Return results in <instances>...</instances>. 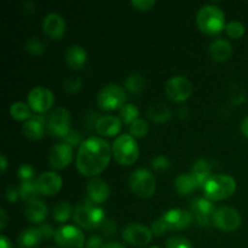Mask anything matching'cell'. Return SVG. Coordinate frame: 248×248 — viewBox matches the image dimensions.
I'll list each match as a JSON object with an SVG mask.
<instances>
[{"label":"cell","instance_id":"13","mask_svg":"<svg viewBox=\"0 0 248 248\" xmlns=\"http://www.w3.org/2000/svg\"><path fill=\"white\" fill-rule=\"evenodd\" d=\"M123 239L131 246L143 247L147 246L153 239V232L150 228L140 223H130L123 229Z\"/></svg>","mask_w":248,"mask_h":248},{"label":"cell","instance_id":"11","mask_svg":"<svg viewBox=\"0 0 248 248\" xmlns=\"http://www.w3.org/2000/svg\"><path fill=\"white\" fill-rule=\"evenodd\" d=\"M241 215L239 211L230 206H223L217 208L213 216V224L219 230L225 232H235L241 225Z\"/></svg>","mask_w":248,"mask_h":248},{"label":"cell","instance_id":"47","mask_svg":"<svg viewBox=\"0 0 248 248\" xmlns=\"http://www.w3.org/2000/svg\"><path fill=\"white\" fill-rule=\"evenodd\" d=\"M0 218H1V219H0V229L4 230L5 227H6V224H7V219H9V218H7L6 212H5L4 210L0 211Z\"/></svg>","mask_w":248,"mask_h":248},{"label":"cell","instance_id":"43","mask_svg":"<svg viewBox=\"0 0 248 248\" xmlns=\"http://www.w3.org/2000/svg\"><path fill=\"white\" fill-rule=\"evenodd\" d=\"M131 5L133 9L138 10V11H148L154 6L155 1L154 0H132Z\"/></svg>","mask_w":248,"mask_h":248},{"label":"cell","instance_id":"32","mask_svg":"<svg viewBox=\"0 0 248 248\" xmlns=\"http://www.w3.org/2000/svg\"><path fill=\"white\" fill-rule=\"evenodd\" d=\"M138 115H140V110H138V108L135 104H125V106L120 109L119 119L123 121V124L131 125V124L135 123V121L137 120Z\"/></svg>","mask_w":248,"mask_h":248},{"label":"cell","instance_id":"52","mask_svg":"<svg viewBox=\"0 0 248 248\" xmlns=\"http://www.w3.org/2000/svg\"><path fill=\"white\" fill-rule=\"evenodd\" d=\"M148 248H160V247H157V246H152V247H148Z\"/></svg>","mask_w":248,"mask_h":248},{"label":"cell","instance_id":"26","mask_svg":"<svg viewBox=\"0 0 248 248\" xmlns=\"http://www.w3.org/2000/svg\"><path fill=\"white\" fill-rule=\"evenodd\" d=\"M174 186L181 196L190 195L193 191L198 190L199 184L196 182L195 177L191 173H181L176 177Z\"/></svg>","mask_w":248,"mask_h":248},{"label":"cell","instance_id":"41","mask_svg":"<svg viewBox=\"0 0 248 248\" xmlns=\"http://www.w3.org/2000/svg\"><path fill=\"white\" fill-rule=\"evenodd\" d=\"M64 143H67V144H69L70 147H80L81 145V143L84 142L82 140V136L81 133L78 132L77 130H70L69 133H68L67 136H65L64 138Z\"/></svg>","mask_w":248,"mask_h":248},{"label":"cell","instance_id":"8","mask_svg":"<svg viewBox=\"0 0 248 248\" xmlns=\"http://www.w3.org/2000/svg\"><path fill=\"white\" fill-rule=\"evenodd\" d=\"M56 245L60 248H85V235L74 225H63L58 228L53 236Z\"/></svg>","mask_w":248,"mask_h":248},{"label":"cell","instance_id":"24","mask_svg":"<svg viewBox=\"0 0 248 248\" xmlns=\"http://www.w3.org/2000/svg\"><path fill=\"white\" fill-rule=\"evenodd\" d=\"M65 63L72 69H81L87 61V53L80 45H72L65 51Z\"/></svg>","mask_w":248,"mask_h":248},{"label":"cell","instance_id":"35","mask_svg":"<svg viewBox=\"0 0 248 248\" xmlns=\"http://www.w3.org/2000/svg\"><path fill=\"white\" fill-rule=\"evenodd\" d=\"M24 48L28 53L33 56H40L45 52L46 50V46L44 44V41H41L40 39L38 38H31L28 39L26 41V45H24Z\"/></svg>","mask_w":248,"mask_h":248},{"label":"cell","instance_id":"6","mask_svg":"<svg viewBox=\"0 0 248 248\" xmlns=\"http://www.w3.org/2000/svg\"><path fill=\"white\" fill-rule=\"evenodd\" d=\"M128 186L136 196L142 199H149L155 194L156 181L149 170L137 169L131 173L128 178Z\"/></svg>","mask_w":248,"mask_h":248},{"label":"cell","instance_id":"38","mask_svg":"<svg viewBox=\"0 0 248 248\" xmlns=\"http://www.w3.org/2000/svg\"><path fill=\"white\" fill-rule=\"evenodd\" d=\"M82 87V81L80 78L78 77H70L68 78L67 80L63 84V89H64L65 92L68 93H77L81 90Z\"/></svg>","mask_w":248,"mask_h":248},{"label":"cell","instance_id":"10","mask_svg":"<svg viewBox=\"0 0 248 248\" xmlns=\"http://www.w3.org/2000/svg\"><path fill=\"white\" fill-rule=\"evenodd\" d=\"M72 115L68 109L58 107L48 116L47 130L55 138H64L70 131Z\"/></svg>","mask_w":248,"mask_h":248},{"label":"cell","instance_id":"18","mask_svg":"<svg viewBox=\"0 0 248 248\" xmlns=\"http://www.w3.org/2000/svg\"><path fill=\"white\" fill-rule=\"evenodd\" d=\"M43 31L52 40H60L65 31V21L57 12H51L44 17Z\"/></svg>","mask_w":248,"mask_h":248},{"label":"cell","instance_id":"2","mask_svg":"<svg viewBox=\"0 0 248 248\" xmlns=\"http://www.w3.org/2000/svg\"><path fill=\"white\" fill-rule=\"evenodd\" d=\"M106 218L103 208L91 202L89 199L75 206L73 211V220L78 227L82 229L94 230L97 228H101Z\"/></svg>","mask_w":248,"mask_h":248},{"label":"cell","instance_id":"40","mask_svg":"<svg viewBox=\"0 0 248 248\" xmlns=\"http://www.w3.org/2000/svg\"><path fill=\"white\" fill-rule=\"evenodd\" d=\"M152 167L156 171H167L170 169V160L165 155H157L152 160Z\"/></svg>","mask_w":248,"mask_h":248},{"label":"cell","instance_id":"33","mask_svg":"<svg viewBox=\"0 0 248 248\" xmlns=\"http://www.w3.org/2000/svg\"><path fill=\"white\" fill-rule=\"evenodd\" d=\"M73 215L72 206L65 201L57 203L53 208V219L57 223H65Z\"/></svg>","mask_w":248,"mask_h":248},{"label":"cell","instance_id":"12","mask_svg":"<svg viewBox=\"0 0 248 248\" xmlns=\"http://www.w3.org/2000/svg\"><path fill=\"white\" fill-rule=\"evenodd\" d=\"M216 207L212 201L206 198H196L191 201L189 212L193 216V219L200 227H208L213 222V216L216 213Z\"/></svg>","mask_w":248,"mask_h":248},{"label":"cell","instance_id":"37","mask_svg":"<svg viewBox=\"0 0 248 248\" xmlns=\"http://www.w3.org/2000/svg\"><path fill=\"white\" fill-rule=\"evenodd\" d=\"M165 248H193V244L184 236H173L167 240Z\"/></svg>","mask_w":248,"mask_h":248},{"label":"cell","instance_id":"28","mask_svg":"<svg viewBox=\"0 0 248 248\" xmlns=\"http://www.w3.org/2000/svg\"><path fill=\"white\" fill-rule=\"evenodd\" d=\"M148 116H149L150 120L156 124L166 123L171 119L172 109L165 103L153 104L148 110Z\"/></svg>","mask_w":248,"mask_h":248},{"label":"cell","instance_id":"25","mask_svg":"<svg viewBox=\"0 0 248 248\" xmlns=\"http://www.w3.org/2000/svg\"><path fill=\"white\" fill-rule=\"evenodd\" d=\"M43 241L40 232L38 228H27L19 232L17 237V244L19 248H35Z\"/></svg>","mask_w":248,"mask_h":248},{"label":"cell","instance_id":"46","mask_svg":"<svg viewBox=\"0 0 248 248\" xmlns=\"http://www.w3.org/2000/svg\"><path fill=\"white\" fill-rule=\"evenodd\" d=\"M103 240L98 235H93V236L90 237L87 240V242L85 244V248H103Z\"/></svg>","mask_w":248,"mask_h":248},{"label":"cell","instance_id":"15","mask_svg":"<svg viewBox=\"0 0 248 248\" xmlns=\"http://www.w3.org/2000/svg\"><path fill=\"white\" fill-rule=\"evenodd\" d=\"M28 106L31 110L38 114H44L53 106L55 103V97L53 93L48 89L43 86L34 87L28 93Z\"/></svg>","mask_w":248,"mask_h":248},{"label":"cell","instance_id":"16","mask_svg":"<svg viewBox=\"0 0 248 248\" xmlns=\"http://www.w3.org/2000/svg\"><path fill=\"white\" fill-rule=\"evenodd\" d=\"M73 147H70L67 143H57V144L52 145L48 152V164L53 170H64L65 167L69 166V164L73 160Z\"/></svg>","mask_w":248,"mask_h":248},{"label":"cell","instance_id":"14","mask_svg":"<svg viewBox=\"0 0 248 248\" xmlns=\"http://www.w3.org/2000/svg\"><path fill=\"white\" fill-rule=\"evenodd\" d=\"M160 220L164 224L166 232H172V230H183L186 229L193 223V216L188 211L181 210V208H173L160 217Z\"/></svg>","mask_w":248,"mask_h":248},{"label":"cell","instance_id":"29","mask_svg":"<svg viewBox=\"0 0 248 248\" xmlns=\"http://www.w3.org/2000/svg\"><path fill=\"white\" fill-rule=\"evenodd\" d=\"M19 196L23 201H26L27 203L33 202V201L38 200V196L41 195L40 190H39V186L36 181H27L22 182V184L19 186Z\"/></svg>","mask_w":248,"mask_h":248},{"label":"cell","instance_id":"17","mask_svg":"<svg viewBox=\"0 0 248 248\" xmlns=\"http://www.w3.org/2000/svg\"><path fill=\"white\" fill-rule=\"evenodd\" d=\"M87 199L96 205L106 202L110 195V189L108 183L99 177H93L89 181L86 186Z\"/></svg>","mask_w":248,"mask_h":248},{"label":"cell","instance_id":"19","mask_svg":"<svg viewBox=\"0 0 248 248\" xmlns=\"http://www.w3.org/2000/svg\"><path fill=\"white\" fill-rule=\"evenodd\" d=\"M47 121L48 118H46L45 114H36L31 116L22 126V132L24 137L31 140H41L45 135V126L47 125Z\"/></svg>","mask_w":248,"mask_h":248},{"label":"cell","instance_id":"42","mask_svg":"<svg viewBox=\"0 0 248 248\" xmlns=\"http://www.w3.org/2000/svg\"><path fill=\"white\" fill-rule=\"evenodd\" d=\"M101 230L102 232H103L104 236H113L116 232V230H118V225H116V222L114 219H111V218H106L104 222L102 223Z\"/></svg>","mask_w":248,"mask_h":248},{"label":"cell","instance_id":"39","mask_svg":"<svg viewBox=\"0 0 248 248\" xmlns=\"http://www.w3.org/2000/svg\"><path fill=\"white\" fill-rule=\"evenodd\" d=\"M17 176L22 182L33 181L34 176H35V171H34L33 166L29 164H23L18 167L17 170Z\"/></svg>","mask_w":248,"mask_h":248},{"label":"cell","instance_id":"45","mask_svg":"<svg viewBox=\"0 0 248 248\" xmlns=\"http://www.w3.org/2000/svg\"><path fill=\"white\" fill-rule=\"evenodd\" d=\"M19 198V189L14 186H7L5 189V199L9 202H16Z\"/></svg>","mask_w":248,"mask_h":248},{"label":"cell","instance_id":"49","mask_svg":"<svg viewBox=\"0 0 248 248\" xmlns=\"http://www.w3.org/2000/svg\"><path fill=\"white\" fill-rule=\"evenodd\" d=\"M241 132L244 133V136L248 138V115L242 120L241 123Z\"/></svg>","mask_w":248,"mask_h":248},{"label":"cell","instance_id":"31","mask_svg":"<svg viewBox=\"0 0 248 248\" xmlns=\"http://www.w3.org/2000/svg\"><path fill=\"white\" fill-rule=\"evenodd\" d=\"M10 115L12 119L16 121H28L31 118V111L28 104L23 103V102H15L11 107H10Z\"/></svg>","mask_w":248,"mask_h":248},{"label":"cell","instance_id":"51","mask_svg":"<svg viewBox=\"0 0 248 248\" xmlns=\"http://www.w3.org/2000/svg\"><path fill=\"white\" fill-rule=\"evenodd\" d=\"M0 160H1V164H0V170H1V173H4L5 170H6V167H7L6 156H5L4 154H1V156H0Z\"/></svg>","mask_w":248,"mask_h":248},{"label":"cell","instance_id":"3","mask_svg":"<svg viewBox=\"0 0 248 248\" xmlns=\"http://www.w3.org/2000/svg\"><path fill=\"white\" fill-rule=\"evenodd\" d=\"M196 23L199 29L208 35H215L225 29L224 12L213 4L203 5L200 7L196 16Z\"/></svg>","mask_w":248,"mask_h":248},{"label":"cell","instance_id":"9","mask_svg":"<svg viewBox=\"0 0 248 248\" xmlns=\"http://www.w3.org/2000/svg\"><path fill=\"white\" fill-rule=\"evenodd\" d=\"M165 93L167 98L176 103H182L189 99L193 93V84L188 78L183 75H176L172 77L165 86Z\"/></svg>","mask_w":248,"mask_h":248},{"label":"cell","instance_id":"21","mask_svg":"<svg viewBox=\"0 0 248 248\" xmlns=\"http://www.w3.org/2000/svg\"><path fill=\"white\" fill-rule=\"evenodd\" d=\"M123 127V121L114 115H102L94 124L97 133L104 137H114L118 135Z\"/></svg>","mask_w":248,"mask_h":248},{"label":"cell","instance_id":"20","mask_svg":"<svg viewBox=\"0 0 248 248\" xmlns=\"http://www.w3.org/2000/svg\"><path fill=\"white\" fill-rule=\"evenodd\" d=\"M40 194L44 196H52L62 188V178L56 172H43L36 179Z\"/></svg>","mask_w":248,"mask_h":248},{"label":"cell","instance_id":"5","mask_svg":"<svg viewBox=\"0 0 248 248\" xmlns=\"http://www.w3.org/2000/svg\"><path fill=\"white\" fill-rule=\"evenodd\" d=\"M111 154L116 162L123 166H131L135 164L140 155V148L136 138L124 133L116 137L111 145Z\"/></svg>","mask_w":248,"mask_h":248},{"label":"cell","instance_id":"7","mask_svg":"<svg viewBox=\"0 0 248 248\" xmlns=\"http://www.w3.org/2000/svg\"><path fill=\"white\" fill-rule=\"evenodd\" d=\"M126 90L116 84L106 85L97 96V104L102 110L113 111L121 109L126 102Z\"/></svg>","mask_w":248,"mask_h":248},{"label":"cell","instance_id":"30","mask_svg":"<svg viewBox=\"0 0 248 248\" xmlns=\"http://www.w3.org/2000/svg\"><path fill=\"white\" fill-rule=\"evenodd\" d=\"M145 86V80L140 73H132L126 78L124 82V89L131 94H140Z\"/></svg>","mask_w":248,"mask_h":248},{"label":"cell","instance_id":"4","mask_svg":"<svg viewBox=\"0 0 248 248\" xmlns=\"http://www.w3.org/2000/svg\"><path fill=\"white\" fill-rule=\"evenodd\" d=\"M236 191V181L227 174H215L203 186L205 198L210 201L229 199Z\"/></svg>","mask_w":248,"mask_h":248},{"label":"cell","instance_id":"23","mask_svg":"<svg viewBox=\"0 0 248 248\" xmlns=\"http://www.w3.org/2000/svg\"><path fill=\"white\" fill-rule=\"evenodd\" d=\"M210 56L216 62H225L232 53V44L225 39H216L210 44Z\"/></svg>","mask_w":248,"mask_h":248},{"label":"cell","instance_id":"44","mask_svg":"<svg viewBox=\"0 0 248 248\" xmlns=\"http://www.w3.org/2000/svg\"><path fill=\"white\" fill-rule=\"evenodd\" d=\"M38 229L39 232H40L41 236H43V240H48L51 239V237L55 236L56 230L53 229L52 225L48 224V223H43V224L39 225Z\"/></svg>","mask_w":248,"mask_h":248},{"label":"cell","instance_id":"48","mask_svg":"<svg viewBox=\"0 0 248 248\" xmlns=\"http://www.w3.org/2000/svg\"><path fill=\"white\" fill-rule=\"evenodd\" d=\"M0 248H12L11 241L6 236H4V235L0 237Z\"/></svg>","mask_w":248,"mask_h":248},{"label":"cell","instance_id":"34","mask_svg":"<svg viewBox=\"0 0 248 248\" xmlns=\"http://www.w3.org/2000/svg\"><path fill=\"white\" fill-rule=\"evenodd\" d=\"M148 131H149V126L144 119H137L135 123L130 125V135L133 138H143L147 136Z\"/></svg>","mask_w":248,"mask_h":248},{"label":"cell","instance_id":"50","mask_svg":"<svg viewBox=\"0 0 248 248\" xmlns=\"http://www.w3.org/2000/svg\"><path fill=\"white\" fill-rule=\"evenodd\" d=\"M103 248H126L123 244L120 242H109V244H106Z\"/></svg>","mask_w":248,"mask_h":248},{"label":"cell","instance_id":"36","mask_svg":"<svg viewBox=\"0 0 248 248\" xmlns=\"http://www.w3.org/2000/svg\"><path fill=\"white\" fill-rule=\"evenodd\" d=\"M225 33L232 39H240L245 34V26L239 21H230L225 26Z\"/></svg>","mask_w":248,"mask_h":248},{"label":"cell","instance_id":"27","mask_svg":"<svg viewBox=\"0 0 248 248\" xmlns=\"http://www.w3.org/2000/svg\"><path fill=\"white\" fill-rule=\"evenodd\" d=\"M191 174L195 177L196 182L199 184V188L203 189V186H206V183L208 182V179L211 178V166L206 160L200 159L193 165L191 167Z\"/></svg>","mask_w":248,"mask_h":248},{"label":"cell","instance_id":"1","mask_svg":"<svg viewBox=\"0 0 248 248\" xmlns=\"http://www.w3.org/2000/svg\"><path fill=\"white\" fill-rule=\"evenodd\" d=\"M111 147L101 137L84 140L77 155V169L82 176L97 177L107 169L110 162Z\"/></svg>","mask_w":248,"mask_h":248},{"label":"cell","instance_id":"22","mask_svg":"<svg viewBox=\"0 0 248 248\" xmlns=\"http://www.w3.org/2000/svg\"><path fill=\"white\" fill-rule=\"evenodd\" d=\"M47 206L40 199L27 203L26 208H24V216H26L27 220L34 223V224H43L44 220L47 217Z\"/></svg>","mask_w":248,"mask_h":248}]
</instances>
